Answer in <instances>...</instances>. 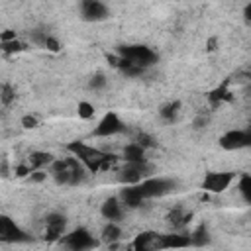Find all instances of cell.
Returning <instances> with one entry per match:
<instances>
[{"mask_svg": "<svg viewBox=\"0 0 251 251\" xmlns=\"http://www.w3.org/2000/svg\"><path fill=\"white\" fill-rule=\"evenodd\" d=\"M67 151H69L71 155H75V157L88 169V173L110 171V169L116 165V161H118L116 155L106 153V151H102V149H98V147H94V145H90V143H86V141H80V139L69 141V143H67Z\"/></svg>", "mask_w": 251, "mask_h": 251, "instance_id": "obj_1", "label": "cell"}, {"mask_svg": "<svg viewBox=\"0 0 251 251\" xmlns=\"http://www.w3.org/2000/svg\"><path fill=\"white\" fill-rule=\"evenodd\" d=\"M49 173L53 176V180L61 186H78L84 182L88 169L75 157H65V159H55L49 165Z\"/></svg>", "mask_w": 251, "mask_h": 251, "instance_id": "obj_2", "label": "cell"}, {"mask_svg": "<svg viewBox=\"0 0 251 251\" xmlns=\"http://www.w3.org/2000/svg\"><path fill=\"white\" fill-rule=\"evenodd\" d=\"M118 55H122L124 59L143 67V69H149L153 67L157 61H159V55L157 51H153L151 47L147 45H141V43H135V45H120L118 47Z\"/></svg>", "mask_w": 251, "mask_h": 251, "instance_id": "obj_3", "label": "cell"}, {"mask_svg": "<svg viewBox=\"0 0 251 251\" xmlns=\"http://www.w3.org/2000/svg\"><path fill=\"white\" fill-rule=\"evenodd\" d=\"M137 186H139L143 198L151 200V198H161V196L171 194L176 188V180L169 178V176H147L141 182H137Z\"/></svg>", "mask_w": 251, "mask_h": 251, "instance_id": "obj_4", "label": "cell"}, {"mask_svg": "<svg viewBox=\"0 0 251 251\" xmlns=\"http://www.w3.org/2000/svg\"><path fill=\"white\" fill-rule=\"evenodd\" d=\"M59 241L63 247H67L71 251H86V249H94L98 245V241L86 227H76V229L65 233Z\"/></svg>", "mask_w": 251, "mask_h": 251, "instance_id": "obj_5", "label": "cell"}, {"mask_svg": "<svg viewBox=\"0 0 251 251\" xmlns=\"http://www.w3.org/2000/svg\"><path fill=\"white\" fill-rule=\"evenodd\" d=\"M220 147L226 151H239L251 147V126L245 129H227L220 135Z\"/></svg>", "mask_w": 251, "mask_h": 251, "instance_id": "obj_6", "label": "cell"}, {"mask_svg": "<svg viewBox=\"0 0 251 251\" xmlns=\"http://www.w3.org/2000/svg\"><path fill=\"white\" fill-rule=\"evenodd\" d=\"M122 131H126L124 120H122L116 112H106V114L98 120V124H96V127H94L92 135H94V137H114V135H118V133H122Z\"/></svg>", "mask_w": 251, "mask_h": 251, "instance_id": "obj_7", "label": "cell"}, {"mask_svg": "<svg viewBox=\"0 0 251 251\" xmlns=\"http://www.w3.org/2000/svg\"><path fill=\"white\" fill-rule=\"evenodd\" d=\"M151 175V167L147 161L143 163H126L124 169L118 171V180L122 184H137L143 178H147Z\"/></svg>", "mask_w": 251, "mask_h": 251, "instance_id": "obj_8", "label": "cell"}, {"mask_svg": "<svg viewBox=\"0 0 251 251\" xmlns=\"http://www.w3.org/2000/svg\"><path fill=\"white\" fill-rule=\"evenodd\" d=\"M0 241L4 243H25L29 241V235L10 218V216H0Z\"/></svg>", "mask_w": 251, "mask_h": 251, "instance_id": "obj_9", "label": "cell"}, {"mask_svg": "<svg viewBox=\"0 0 251 251\" xmlns=\"http://www.w3.org/2000/svg\"><path fill=\"white\" fill-rule=\"evenodd\" d=\"M78 12L84 22H104L110 16L104 0H78Z\"/></svg>", "mask_w": 251, "mask_h": 251, "instance_id": "obj_10", "label": "cell"}, {"mask_svg": "<svg viewBox=\"0 0 251 251\" xmlns=\"http://www.w3.org/2000/svg\"><path fill=\"white\" fill-rule=\"evenodd\" d=\"M235 175L233 173H224V171H212L204 176L202 180V188L206 192H212V194H220L224 192L226 188H229V184L233 182Z\"/></svg>", "mask_w": 251, "mask_h": 251, "instance_id": "obj_11", "label": "cell"}, {"mask_svg": "<svg viewBox=\"0 0 251 251\" xmlns=\"http://www.w3.org/2000/svg\"><path fill=\"white\" fill-rule=\"evenodd\" d=\"M67 233V218L61 212H51L45 218V239L57 241Z\"/></svg>", "mask_w": 251, "mask_h": 251, "instance_id": "obj_12", "label": "cell"}, {"mask_svg": "<svg viewBox=\"0 0 251 251\" xmlns=\"http://www.w3.org/2000/svg\"><path fill=\"white\" fill-rule=\"evenodd\" d=\"M161 237H163V233H157V231H141L139 235H135L131 247H133L135 251H155V249H163Z\"/></svg>", "mask_w": 251, "mask_h": 251, "instance_id": "obj_13", "label": "cell"}, {"mask_svg": "<svg viewBox=\"0 0 251 251\" xmlns=\"http://www.w3.org/2000/svg\"><path fill=\"white\" fill-rule=\"evenodd\" d=\"M29 39H31L33 45H37L41 49H47V51H53V53H57L61 49L59 39L53 33H49L47 29H33V31H29Z\"/></svg>", "mask_w": 251, "mask_h": 251, "instance_id": "obj_14", "label": "cell"}, {"mask_svg": "<svg viewBox=\"0 0 251 251\" xmlns=\"http://www.w3.org/2000/svg\"><path fill=\"white\" fill-rule=\"evenodd\" d=\"M100 214L104 220L108 222H120L124 216V202L120 200V196H110L102 202L100 206Z\"/></svg>", "mask_w": 251, "mask_h": 251, "instance_id": "obj_15", "label": "cell"}, {"mask_svg": "<svg viewBox=\"0 0 251 251\" xmlns=\"http://www.w3.org/2000/svg\"><path fill=\"white\" fill-rule=\"evenodd\" d=\"M118 196H120V200L124 202L126 208H139L145 202V198H143V194H141L137 184H124V188L120 190Z\"/></svg>", "mask_w": 251, "mask_h": 251, "instance_id": "obj_16", "label": "cell"}, {"mask_svg": "<svg viewBox=\"0 0 251 251\" xmlns=\"http://www.w3.org/2000/svg\"><path fill=\"white\" fill-rule=\"evenodd\" d=\"M145 153H147V149H145L143 145H139L137 141H133V139H131V141L124 147L122 157H124V161H126V163H143V161H147Z\"/></svg>", "mask_w": 251, "mask_h": 251, "instance_id": "obj_17", "label": "cell"}, {"mask_svg": "<svg viewBox=\"0 0 251 251\" xmlns=\"http://www.w3.org/2000/svg\"><path fill=\"white\" fill-rule=\"evenodd\" d=\"M163 249H180V247H190V233H163L161 237Z\"/></svg>", "mask_w": 251, "mask_h": 251, "instance_id": "obj_18", "label": "cell"}, {"mask_svg": "<svg viewBox=\"0 0 251 251\" xmlns=\"http://www.w3.org/2000/svg\"><path fill=\"white\" fill-rule=\"evenodd\" d=\"M231 98H233V96H231V90L227 88V82H222L220 86H216V88L210 90V94H208V102H210L212 108H218V106L229 102Z\"/></svg>", "mask_w": 251, "mask_h": 251, "instance_id": "obj_19", "label": "cell"}, {"mask_svg": "<svg viewBox=\"0 0 251 251\" xmlns=\"http://www.w3.org/2000/svg\"><path fill=\"white\" fill-rule=\"evenodd\" d=\"M167 222H169V226H171L173 229H182V227L190 222V212H186L182 206H175V208L169 212Z\"/></svg>", "mask_w": 251, "mask_h": 251, "instance_id": "obj_20", "label": "cell"}, {"mask_svg": "<svg viewBox=\"0 0 251 251\" xmlns=\"http://www.w3.org/2000/svg\"><path fill=\"white\" fill-rule=\"evenodd\" d=\"M53 161H55V157L51 153H47V151H31L29 157H27V165L31 167V171L47 169Z\"/></svg>", "mask_w": 251, "mask_h": 251, "instance_id": "obj_21", "label": "cell"}, {"mask_svg": "<svg viewBox=\"0 0 251 251\" xmlns=\"http://www.w3.org/2000/svg\"><path fill=\"white\" fill-rule=\"evenodd\" d=\"M178 114H180V102L178 100H171V102H167V104H163L159 108V118L163 122H167V124L176 122Z\"/></svg>", "mask_w": 251, "mask_h": 251, "instance_id": "obj_22", "label": "cell"}, {"mask_svg": "<svg viewBox=\"0 0 251 251\" xmlns=\"http://www.w3.org/2000/svg\"><path fill=\"white\" fill-rule=\"evenodd\" d=\"M102 241L108 243V245H114L120 237H122V227L118 226V222H108L104 227H102Z\"/></svg>", "mask_w": 251, "mask_h": 251, "instance_id": "obj_23", "label": "cell"}, {"mask_svg": "<svg viewBox=\"0 0 251 251\" xmlns=\"http://www.w3.org/2000/svg\"><path fill=\"white\" fill-rule=\"evenodd\" d=\"M190 243H192L194 247H204V245L210 243V233H208V227H206L204 224L198 226V227L190 233Z\"/></svg>", "mask_w": 251, "mask_h": 251, "instance_id": "obj_24", "label": "cell"}, {"mask_svg": "<svg viewBox=\"0 0 251 251\" xmlns=\"http://www.w3.org/2000/svg\"><path fill=\"white\" fill-rule=\"evenodd\" d=\"M237 188H239L241 198L251 206V175H241L237 180Z\"/></svg>", "mask_w": 251, "mask_h": 251, "instance_id": "obj_25", "label": "cell"}, {"mask_svg": "<svg viewBox=\"0 0 251 251\" xmlns=\"http://www.w3.org/2000/svg\"><path fill=\"white\" fill-rule=\"evenodd\" d=\"M14 100H16V88L10 82H2V86H0V102H2V106L8 108Z\"/></svg>", "mask_w": 251, "mask_h": 251, "instance_id": "obj_26", "label": "cell"}, {"mask_svg": "<svg viewBox=\"0 0 251 251\" xmlns=\"http://www.w3.org/2000/svg\"><path fill=\"white\" fill-rule=\"evenodd\" d=\"M0 45H2V51H4L6 55H10V53H20V51L25 49V43H22L18 37H16V39H10V41H0Z\"/></svg>", "mask_w": 251, "mask_h": 251, "instance_id": "obj_27", "label": "cell"}, {"mask_svg": "<svg viewBox=\"0 0 251 251\" xmlns=\"http://www.w3.org/2000/svg\"><path fill=\"white\" fill-rule=\"evenodd\" d=\"M106 84H108V80H106V75L104 73H94L88 78V88L90 90H102Z\"/></svg>", "mask_w": 251, "mask_h": 251, "instance_id": "obj_28", "label": "cell"}, {"mask_svg": "<svg viewBox=\"0 0 251 251\" xmlns=\"http://www.w3.org/2000/svg\"><path fill=\"white\" fill-rule=\"evenodd\" d=\"M76 114H78V118H82V120H90V118L94 116V106H92L90 102H86V100H80L78 106H76Z\"/></svg>", "mask_w": 251, "mask_h": 251, "instance_id": "obj_29", "label": "cell"}, {"mask_svg": "<svg viewBox=\"0 0 251 251\" xmlns=\"http://www.w3.org/2000/svg\"><path fill=\"white\" fill-rule=\"evenodd\" d=\"M133 141H137V143H139V145H143L145 149L155 147V139H153L149 133H145V131H137V135L133 137Z\"/></svg>", "mask_w": 251, "mask_h": 251, "instance_id": "obj_30", "label": "cell"}, {"mask_svg": "<svg viewBox=\"0 0 251 251\" xmlns=\"http://www.w3.org/2000/svg\"><path fill=\"white\" fill-rule=\"evenodd\" d=\"M37 124H39V120H37L35 116H31V114L22 116V126H24L25 129H33V127H37Z\"/></svg>", "mask_w": 251, "mask_h": 251, "instance_id": "obj_31", "label": "cell"}, {"mask_svg": "<svg viewBox=\"0 0 251 251\" xmlns=\"http://www.w3.org/2000/svg\"><path fill=\"white\" fill-rule=\"evenodd\" d=\"M31 182H43L47 178V173H43V169H37V171H31L29 176H27Z\"/></svg>", "mask_w": 251, "mask_h": 251, "instance_id": "obj_32", "label": "cell"}, {"mask_svg": "<svg viewBox=\"0 0 251 251\" xmlns=\"http://www.w3.org/2000/svg\"><path fill=\"white\" fill-rule=\"evenodd\" d=\"M243 20H245V24H251V0L243 6Z\"/></svg>", "mask_w": 251, "mask_h": 251, "instance_id": "obj_33", "label": "cell"}, {"mask_svg": "<svg viewBox=\"0 0 251 251\" xmlns=\"http://www.w3.org/2000/svg\"><path fill=\"white\" fill-rule=\"evenodd\" d=\"M208 124V116H204V114H198V118L194 120V127H204Z\"/></svg>", "mask_w": 251, "mask_h": 251, "instance_id": "obj_34", "label": "cell"}, {"mask_svg": "<svg viewBox=\"0 0 251 251\" xmlns=\"http://www.w3.org/2000/svg\"><path fill=\"white\" fill-rule=\"evenodd\" d=\"M10 39H16V31H12V29H6V31H2V35H0V41H10Z\"/></svg>", "mask_w": 251, "mask_h": 251, "instance_id": "obj_35", "label": "cell"}, {"mask_svg": "<svg viewBox=\"0 0 251 251\" xmlns=\"http://www.w3.org/2000/svg\"><path fill=\"white\" fill-rule=\"evenodd\" d=\"M214 45H216V39H210V41H208V51H212V49H216Z\"/></svg>", "mask_w": 251, "mask_h": 251, "instance_id": "obj_36", "label": "cell"}, {"mask_svg": "<svg viewBox=\"0 0 251 251\" xmlns=\"http://www.w3.org/2000/svg\"><path fill=\"white\" fill-rule=\"evenodd\" d=\"M247 94L251 96V82H249V86H247Z\"/></svg>", "mask_w": 251, "mask_h": 251, "instance_id": "obj_37", "label": "cell"}]
</instances>
